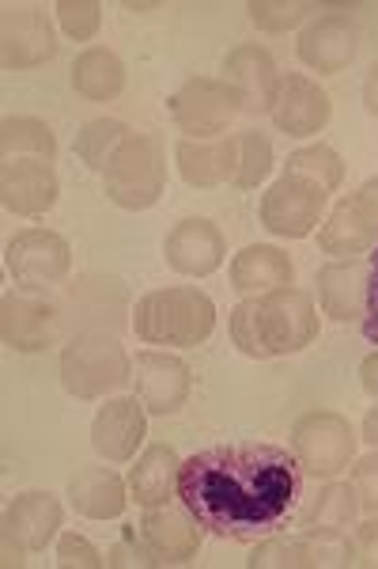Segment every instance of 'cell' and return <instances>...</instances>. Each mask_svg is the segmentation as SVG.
I'll list each match as a JSON object with an SVG mask.
<instances>
[{
  "label": "cell",
  "instance_id": "cell-13",
  "mask_svg": "<svg viewBox=\"0 0 378 569\" xmlns=\"http://www.w3.org/2000/svg\"><path fill=\"white\" fill-rule=\"evenodd\" d=\"M61 308L50 297L31 292H4L0 300V335L16 353H45L61 338Z\"/></svg>",
  "mask_w": 378,
  "mask_h": 569
},
{
  "label": "cell",
  "instance_id": "cell-23",
  "mask_svg": "<svg viewBox=\"0 0 378 569\" xmlns=\"http://www.w3.org/2000/svg\"><path fill=\"white\" fill-rule=\"evenodd\" d=\"M359 493L353 482H329L321 486L315 498L307 501V509L295 517L299 536L321 539V543H340L359 520Z\"/></svg>",
  "mask_w": 378,
  "mask_h": 569
},
{
  "label": "cell",
  "instance_id": "cell-8",
  "mask_svg": "<svg viewBox=\"0 0 378 569\" xmlns=\"http://www.w3.org/2000/svg\"><path fill=\"white\" fill-rule=\"evenodd\" d=\"M326 201L329 194L315 179L284 171V176L262 194V224L269 228L273 236H280V240H307L321 224Z\"/></svg>",
  "mask_w": 378,
  "mask_h": 569
},
{
  "label": "cell",
  "instance_id": "cell-10",
  "mask_svg": "<svg viewBox=\"0 0 378 569\" xmlns=\"http://www.w3.org/2000/svg\"><path fill=\"white\" fill-rule=\"evenodd\" d=\"M61 308V323L64 330L76 335H95V330H118L125 327L129 316V292L118 278H103V273H88L76 284L64 289V297L58 300Z\"/></svg>",
  "mask_w": 378,
  "mask_h": 569
},
{
  "label": "cell",
  "instance_id": "cell-18",
  "mask_svg": "<svg viewBox=\"0 0 378 569\" xmlns=\"http://www.w3.org/2000/svg\"><path fill=\"white\" fill-rule=\"evenodd\" d=\"M147 437V410L136 395H118L106 407H99L91 421V448L106 463H129L136 460V448Z\"/></svg>",
  "mask_w": 378,
  "mask_h": 569
},
{
  "label": "cell",
  "instance_id": "cell-26",
  "mask_svg": "<svg viewBox=\"0 0 378 569\" xmlns=\"http://www.w3.org/2000/svg\"><path fill=\"white\" fill-rule=\"evenodd\" d=\"M251 569H321V566H345V539L340 543H321L310 536H265L257 539L254 555L246 558Z\"/></svg>",
  "mask_w": 378,
  "mask_h": 569
},
{
  "label": "cell",
  "instance_id": "cell-16",
  "mask_svg": "<svg viewBox=\"0 0 378 569\" xmlns=\"http://www.w3.org/2000/svg\"><path fill=\"white\" fill-rule=\"evenodd\" d=\"M141 536L147 550L155 555V566H186L205 543V528L182 501L147 509L141 520Z\"/></svg>",
  "mask_w": 378,
  "mask_h": 569
},
{
  "label": "cell",
  "instance_id": "cell-32",
  "mask_svg": "<svg viewBox=\"0 0 378 569\" xmlns=\"http://www.w3.org/2000/svg\"><path fill=\"white\" fill-rule=\"evenodd\" d=\"M129 133H133V130H129L125 122H118V118H91L84 130L76 133V144H72V149H76V156L88 163L91 171H99V176H103L110 156L122 149V141Z\"/></svg>",
  "mask_w": 378,
  "mask_h": 569
},
{
  "label": "cell",
  "instance_id": "cell-1",
  "mask_svg": "<svg viewBox=\"0 0 378 569\" xmlns=\"http://www.w3.org/2000/svg\"><path fill=\"white\" fill-rule=\"evenodd\" d=\"M303 467L288 448L265 440L212 445L182 460L178 501L208 536L257 543L295 520Z\"/></svg>",
  "mask_w": 378,
  "mask_h": 569
},
{
  "label": "cell",
  "instance_id": "cell-31",
  "mask_svg": "<svg viewBox=\"0 0 378 569\" xmlns=\"http://www.w3.org/2000/svg\"><path fill=\"white\" fill-rule=\"evenodd\" d=\"M0 149L4 160H50L58 156V137L42 118H4L0 122Z\"/></svg>",
  "mask_w": 378,
  "mask_h": 569
},
{
  "label": "cell",
  "instance_id": "cell-25",
  "mask_svg": "<svg viewBox=\"0 0 378 569\" xmlns=\"http://www.w3.org/2000/svg\"><path fill=\"white\" fill-rule=\"evenodd\" d=\"M174 160H178V176L186 179V187L212 190V187H224V182L235 187L238 133L212 137V141H190V137H182L178 149H174Z\"/></svg>",
  "mask_w": 378,
  "mask_h": 569
},
{
  "label": "cell",
  "instance_id": "cell-36",
  "mask_svg": "<svg viewBox=\"0 0 378 569\" xmlns=\"http://www.w3.org/2000/svg\"><path fill=\"white\" fill-rule=\"evenodd\" d=\"M58 20H61V31L76 42H91L103 27V4L99 0H58Z\"/></svg>",
  "mask_w": 378,
  "mask_h": 569
},
{
  "label": "cell",
  "instance_id": "cell-33",
  "mask_svg": "<svg viewBox=\"0 0 378 569\" xmlns=\"http://www.w3.org/2000/svg\"><path fill=\"white\" fill-rule=\"evenodd\" d=\"M284 171H295V176H307L315 179L326 194H337L340 182H345V160L329 149V144H307V149L292 152Z\"/></svg>",
  "mask_w": 378,
  "mask_h": 569
},
{
  "label": "cell",
  "instance_id": "cell-2",
  "mask_svg": "<svg viewBox=\"0 0 378 569\" xmlns=\"http://www.w3.org/2000/svg\"><path fill=\"white\" fill-rule=\"evenodd\" d=\"M318 338V311L310 292L303 289H273L265 297H246L232 308V342L251 361L288 357L307 350Z\"/></svg>",
  "mask_w": 378,
  "mask_h": 569
},
{
  "label": "cell",
  "instance_id": "cell-14",
  "mask_svg": "<svg viewBox=\"0 0 378 569\" xmlns=\"http://www.w3.org/2000/svg\"><path fill=\"white\" fill-rule=\"evenodd\" d=\"M58 39H53V23L42 8L34 4H8L4 20H0V58L4 69H39L53 61Z\"/></svg>",
  "mask_w": 378,
  "mask_h": 569
},
{
  "label": "cell",
  "instance_id": "cell-39",
  "mask_svg": "<svg viewBox=\"0 0 378 569\" xmlns=\"http://www.w3.org/2000/svg\"><path fill=\"white\" fill-rule=\"evenodd\" d=\"M353 486L359 493V509L367 517H378V448L353 460Z\"/></svg>",
  "mask_w": 378,
  "mask_h": 569
},
{
  "label": "cell",
  "instance_id": "cell-37",
  "mask_svg": "<svg viewBox=\"0 0 378 569\" xmlns=\"http://www.w3.org/2000/svg\"><path fill=\"white\" fill-rule=\"evenodd\" d=\"M58 566L61 569H103L106 558L99 555V547L91 539L76 536V531H64L58 539Z\"/></svg>",
  "mask_w": 378,
  "mask_h": 569
},
{
  "label": "cell",
  "instance_id": "cell-9",
  "mask_svg": "<svg viewBox=\"0 0 378 569\" xmlns=\"http://www.w3.org/2000/svg\"><path fill=\"white\" fill-rule=\"evenodd\" d=\"M318 247L337 259H364L378 247V179H367L329 209L318 232Z\"/></svg>",
  "mask_w": 378,
  "mask_h": 569
},
{
  "label": "cell",
  "instance_id": "cell-4",
  "mask_svg": "<svg viewBox=\"0 0 378 569\" xmlns=\"http://www.w3.org/2000/svg\"><path fill=\"white\" fill-rule=\"evenodd\" d=\"M133 380V357L114 335H76L61 350V383L72 399H106Z\"/></svg>",
  "mask_w": 378,
  "mask_h": 569
},
{
  "label": "cell",
  "instance_id": "cell-38",
  "mask_svg": "<svg viewBox=\"0 0 378 569\" xmlns=\"http://www.w3.org/2000/svg\"><path fill=\"white\" fill-rule=\"evenodd\" d=\"M378 562V517L356 525L345 536V566H375Z\"/></svg>",
  "mask_w": 378,
  "mask_h": 569
},
{
  "label": "cell",
  "instance_id": "cell-30",
  "mask_svg": "<svg viewBox=\"0 0 378 569\" xmlns=\"http://www.w3.org/2000/svg\"><path fill=\"white\" fill-rule=\"evenodd\" d=\"M72 88L91 103H110L125 91V61L106 46H88L72 66Z\"/></svg>",
  "mask_w": 378,
  "mask_h": 569
},
{
  "label": "cell",
  "instance_id": "cell-42",
  "mask_svg": "<svg viewBox=\"0 0 378 569\" xmlns=\"http://www.w3.org/2000/svg\"><path fill=\"white\" fill-rule=\"evenodd\" d=\"M359 383H364V391L378 399V350L364 357V365H359Z\"/></svg>",
  "mask_w": 378,
  "mask_h": 569
},
{
  "label": "cell",
  "instance_id": "cell-15",
  "mask_svg": "<svg viewBox=\"0 0 378 569\" xmlns=\"http://www.w3.org/2000/svg\"><path fill=\"white\" fill-rule=\"evenodd\" d=\"M190 365L174 353L160 350H144L133 361V388L136 399L144 402L147 415L155 418H171L186 407L190 399Z\"/></svg>",
  "mask_w": 378,
  "mask_h": 569
},
{
  "label": "cell",
  "instance_id": "cell-6",
  "mask_svg": "<svg viewBox=\"0 0 378 569\" xmlns=\"http://www.w3.org/2000/svg\"><path fill=\"white\" fill-rule=\"evenodd\" d=\"M356 429L337 410H307L292 426V456L310 479H337L356 460Z\"/></svg>",
  "mask_w": 378,
  "mask_h": 569
},
{
  "label": "cell",
  "instance_id": "cell-17",
  "mask_svg": "<svg viewBox=\"0 0 378 569\" xmlns=\"http://www.w3.org/2000/svg\"><path fill=\"white\" fill-rule=\"evenodd\" d=\"M163 259L174 273L182 278H208L216 273L227 259V240L212 220L205 217H186L167 232L163 240Z\"/></svg>",
  "mask_w": 378,
  "mask_h": 569
},
{
  "label": "cell",
  "instance_id": "cell-24",
  "mask_svg": "<svg viewBox=\"0 0 378 569\" xmlns=\"http://www.w3.org/2000/svg\"><path fill=\"white\" fill-rule=\"evenodd\" d=\"M367 281L371 262L367 259H337L318 270V300L334 323H353L367 316Z\"/></svg>",
  "mask_w": 378,
  "mask_h": 569
},
{
  "label": "cell",
  "instance_id": "cell-12",
  "mask_svg": "<svg viewBox=\"0 0 378 569\" xmlns=\"http://www.w3.org/2000/svg\"><path fill=\"white\" fill-rule=\"evenodd\" d=\"M8 273L16 284L31 292H42L50 284H61L72 270V247L64 236L50 232V228H27V232L12 236L4 247Z\"/></svg>",
  "mask_w": 378,
  "mask_h": 569
},
{
  "label": "cell",
  "instance_id": "cell-11",
  "mask_svg": "<svg viewBox=\"0 0 378 569\" xmlns=\"http://www.w3.org/2000/svg\"><path fill=\"white\" fill-rule=\"evenodd\" d=\"M64 525V509L53 493L31 490L20 493L12 505L4 509V566H23L27 555H42L45 547L58 539V531Z\"/></svg>",
  "mask_w": 378,
  "mask_h": 569
},
{
  "label": "cell",
  "instance_id": "cell-34",
  "mask_svg": "<svg viewBox=\"0 0 378 569\" xmlns=\"http://www.w3.org/2000/svg\"><path fill=\"white\" fill-rule=\"evenodd\" d=\"M273 141L262 130H246L238 133V176L235 187L238 190H257L273 171Z\"/></svg>",
  "mask_w": 378,
  "mask_h": 569
},
{
  "label": "cell",
  "instance_id": "cell-7",
  "mask_svg": "<svg viewBox=\"0 0 378 569\" xmlns=\"http://www.w3.org/2000/svg\"><path fill=\"white\" fill-rule=\"evenodd\" d=\"M235 114H243V99L227 80L216 77H190L171 96V118L190 141L224 137L227 126L235 122Z\"/></svg>",
  "mask_w": 378,
  "mask_h": 569
},
{
  "label": "cell",
  "instance_id": "cell-28",
  "mask_svg": "<svg viewBox=\"0 0 378 569\" xmlns=\"http://www.w3.org/2000/svg\"><path fill=\"white\" fill-rule=\"evenodd\" d=\"M178 479H182V460L171 445H147L136 456V467L129 471V493L136 505L155 509L178 498Z\"/></svg>",
  "mask_w": 378,
  "mask_h": 569
},
{
  "label": "cell",
  "instance_id": "cell-40",
  "mask_svg": "<svg viewBox=\"0 0 378 569\" xmlns=\"http://www.w3.org/2000/svg\"><path fill=\"white\" fill-rule=\"evenodd\" d=\"M106 566H155V555L147 550L141 528H122V539L106 550Z\"/></svg>",
  "mask_w": 378,
  "mask_h": 569
},
{
  "label": "cell",
  "instance_id": "cell-21",
  "mask_svg": "<svg viewBox=\"0 0 378 569\" xmlns=\"http://www.w3.org/2000/svg\"><path fill=\"white\" fill-rule=\"evenodd\" d=\"M61 182L50 160H4L0 171V198L16 217H45L58 206Z\"/></svg>",
  "mask_w": 378,
  "mask_h": 569
},
{
  "label": "cell",
  "instance_id": "cell-22",
  "mask_svg": "<svg viewBox=\"0 0 378 569\" xmlns=\"http://www.w3.org/2000/svg\"><path fill=\"white\" fill-rule=\"evenodd\" d=\"M334 103L321 91L315 80L303 77V72H288L280 77V91H276L273 103V126L288 137H315L329 126Z\"/></svg>",
  "mask_w": 378,
  "mask_h": 569
},
{
  "label": "cell",
  "instance_id": "cell-43",
  "mask_svg": "<svg viewBox=\"0 0 378 569\" xmlns=\"http://www.w3.org/2000/svg\"><path fill=\"white\" fill-rule=\"evenodd\" d=\"M364 107H367V114L378 118V66L367 72V80H364Z\"/></svg>",
  "mask_w": 378,
  "mask_h": 569
},
{
  "label": "cell",
  "instance_id": "cell-5",
  "mask_svg": "<svg viewBox=\"0 0 378 569\" xmlns=\"http://www.w3.org/2000/svg\"><path fill=\"white\" fill-rule=\"evenodd\" d=\"M163 187H167V156H163L160 137L129 133L103 171L106 198L118 209L141 213V209H152L163 198Z\"/></svg>",
  "mask_w": 378,
  "mask_h": 569
},
{
  "label": "cell",
  "instance_id": "cell-41",
  "mask_svg": "<svg viewBox=\"0 0 378 569\" xmlns=\"http://www.w3.org/2000/svg\"><path fill=\"white\" fill-rule=\"evenodd\" d=\"M371 281H367V316H364V338L371 346H378V247L371 259Z\"/></svg>",
  "mask_w": 378,
  "mask_h": 569
},
{
  "label": "cell",
  "instance_id": "cell-35",
  "mask_svg": "<svg viewBox=\"0 0 378 569\" xmlns=\"http://www.w3.org/2000/svg\"><path fill=\"white\" fill-rule=\"evenodd\" d=\"M246 12H251V23L257 31L284 34L307 20V16L315 12V4H307V0H251Z\"/></svg>",
  "mask_w": 378,
  "mask_h": 569
},
{
  "label": "cell",
  "instance_id": "cell-20",
  "mask_svg": "<svg viewBox=\"0 0 378 569\" xmlns=\"http://www.w3.org/2000/svg\"><path fill=\"white\" fill-rule=\"evenodd\" d=\"M359 53V31L348 16L329 12L318 16L315 23L303 27L299 34V61L307 69L321 72V77H337L356 61Z\"/></svg>",
  "mask_w": 378,
  "mask_h": 569
},
{
  "label": "cell",
  "instance_id": "cell-3",
  "mask_svg": "<svg viewBox=\"0 0 378 569\" xmlns=\"http://www.w3.org/2000/svg\"><path fill=\"white\" fill-rule=\"evenodd\" d=\"M133 330L147 346H190L208 342L216 330V305L208 292L174 284V289H152L136 300L133 308Z\"/></svg>",
  "mask_w": 378,
  "mask_h": 569
},
{
  "label": "cell",
  "instance_id": "cell-44",
  "mask_svg": "<svg viewBox=\"0 0 378 569\" xmlns=\"http://www.w3.org/2000/svg\"><path fill=\"white\" fill-rule=\"evenodd\" d=\"M364 440L371 448H378V407L367 410V418H364Z\"/></svg>",
  "mask_w": 378,
  "mask_h": 569
},
{
  "label": "cell",
  "instance_id": "cell-29",
  "mask_svg": "<svg viewBox=\"0 0 378 569\" xmlns=\"http://www.w3.org/2000/svg\"><path fill=\"white\" fill-rule=\"evenodd\" d=\"M69 501L88 520H114L129 505V482L110 467H84L69 479Z\"/></svg>",
  "mask_w": 378,
  "mask_h": 569
},
{
  "label": "cell",
  "instance_id": "cell-27",
  "mask_svg": "<svg viewBox=\"0 0 378 569\" xmlns=\"http://www.w3.org/2000/svg\"><path fill=\"white\" fill-rule=\"evenodd\" d=\"M295 281V262L288 259V251L273 243H251L232 259V289L243 297H265L273 289Z\"/></svg>",
  "mask_w": 378,
  "mask_h": 569
},
{
  "label": "cell",
  "instance_id": "cell-19",
  "mask_svg": "<svg viewBox=\"0 0 378 569\" xmlns=\"http://www.w3.org/2000/svg\"><path fill=\"white\" fill-rule=\"evenodd\" d=\"M224 80L238 91V99H243V114H251V118L273 114L276 91H280V72H276V61L265 46H257V42L235 46L224 58Z\"/></svg>",
  "mask_w": 378,
  "mask_h": 569
}]
</instances>
